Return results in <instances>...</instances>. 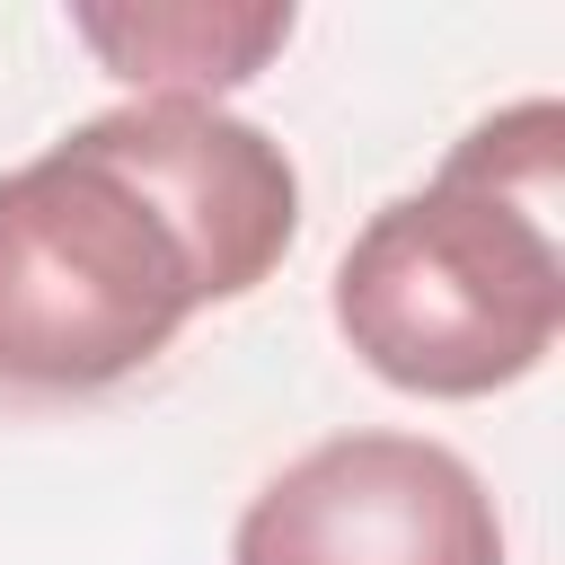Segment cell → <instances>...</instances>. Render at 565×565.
Listing matches in <instances>:
<instances>
[{
	"label": "cell",
	"instance_id": "1",
	"mask_svg": "<svg viewBox=\"0 0 565 565\" xmlns=\"http://www.w3.org/2000/svg\"><path fill=\"white\" fill-rule=\"evenodd\" d=\"M300 238L282 141L203 97H132L0 177V380L115 388Z\"/></svg>",
	"mask_w": 565,
	"mask_h": 565
},
{
	"label": "cell",
	"instance_id": "2",
	"mask_svg": "<svg viewBox=\"0 0 565 565\" xmlns=\"http://www.w3.org/2000/svg\"><path fill=\"white\" fill-rule=\"evenodd\" d=\"M565 115H486L433 185L380 203L335 265V335L406 397H494L565 335Z\"/></svg>",
	"mask_w": 565,
	"mask_h": 565
},
{
	"label": "cell",
	"instance_id": "3",
	"mask_svg": "<svg viewBox=\"0 0 565 565\" xmlns=\"http://www.w3.org/2000/svg\"><path fill=\"white\" fill-rule=\"evenodd\" d=\"M230 565H503V512L424 433H335L256 486Z\"/></svg>",
	"mask_w": 565,
	"mask_h": 565
},
{
	"label": "cell",
	"instance_id": "4",
	"mask_svg": "<svg viewBox=\"0 0 565 565\" xmlns=\"http://www.w3.org/2000/svg\"><path fill=\"white\" fill-rule=\"evenodd\" d=\"M71 35L132 79L141 97H221L238 79H256L282 44H291V9L282 0H79Z\"/></svg>",
	"mask_w": 565,
	"mask_h": 565
}]
</instances>
